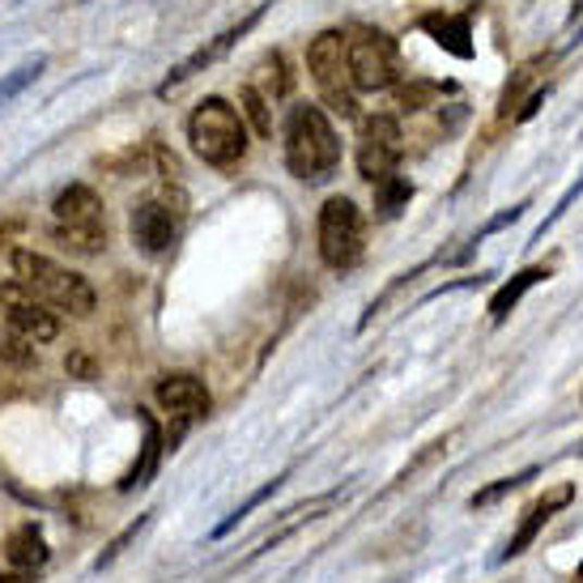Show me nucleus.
Wrapping results in <instances>:
<instances>
[{
	"label": "nucleus",
	"mask_w": 583,
	"mask_h": 583,
	"mask_svg": "<svg viewBox=\"0 0 583 583\" xmlns=\"http://www.w3.org/2000/svg\"><path fill=\"white\" fill-rule=\"evenodd\" d=\"M286 166L294 179L320 184L340 166V137L324 107L298 102L286 115Z\"/></svg>",
	"instance_id": "1"
},
{
	"label": "nucleus",
	"mask_w": 583,
	"mask_h": 583,
	"mask_svg": "<svg viewBox=\"0 0 583 583\" xmlns=\"http://www.w3.org/2000/svg\"><path fill=\"white\" fill-rule=\"evenodd\" d=\"M188 141H193L196 158L226 171L235 162H244L247 153V124L239 115V107H231L226 98L209 95L196 102V111L188 115Z\"/></svg>",
	"instance_id": "2"
},
{
	"label": "nucleus",
	"mask_w": 583,
	"mask_h": 583,
	"mask_svg": "<svg viewBox=\"0 0 583 583\" xmlns=\"http://www.w3.org/2000/svg\"><path fill=\"white\" fill-rule=\"evenodd\" d=\"M13 273H17V282H22L26 290H35L48 307H60V311H69V315H90V311H95V302H98L95 286H90L82 273H73V269L48 260L44 251L17 247V251H13Z\"/></svg>",
	"instance_id": "3"
},
{
	"label": "nucleus",
	"mask_w": 583,
	"mask_h": 583,
	"mask_svg": "<svg viewBox=\"0 0 583 583\" xmlns=\"http://www.w3.org/2000/svg\"><path fill=\"white\" fill-rule=\"evenodd\" d=\"M51 213H55V244L77 251V256H98L107 247V213H102V200L95 188L86 184H69L60 188V196L51 200Z\"/></svg>",
	"instance_id": "4"
},
{
	"label": "nucleus",
	"mask_w": 583,
	"mask_h": 583,
	"mask_svg": "<svg viewBox=\"0 0 583 583\" xmlns=\"http://www.w3.org/2000/svg\"><path fill=\"white\" fill-rule=\"evenodd\" d=\"M362 251H367L362 209L349 196H328L320 209V260L333 273H349V269H358Z\"/></svg>",
	"instance_id": "5"
},
{
	"label": "nucleus",
	"mask_w": 583,
	"mask_h": 583,
	"mask_svg": "<svg viewBox=\"0 0 583 583\" xmlns=\"http://www.w3.org/2000/svg\"><path fill=\"white\" fill-rule=\"evenodd\" d=\"M307 69L320 98L328 102V111H337L340 120L358 115V98H353V82H349V60H345V35L340 30H320L307 48Z\"/></svg>",
	"instance_id": "6"
},
{
	"label": "nucleus",
	"mask_w": 583,
	"mask_h": 583,
	"mask_svg": "<svg viewBox=\"0 0 583 583\" xmlns=\"http://www.w3.org/2000/svg\"><path fill=\"white\" fill-rule=\"evenodd\" d=\"M345 60L353 90H388L400 82V51L384 30H353L345 35Z\"/></svg>",
	"instance_id": "7"
},
{
	"label": "nucleus",
	"mask_w": 583,
	"mask_h": 583,
	"mask_svg": "<svg viewBox=\"0 0 583 583\" xmlns=\"http://www.w3.org/2000/svg\"><path fill=\"white\" fill-rule=\"evenodd\" d=\"M0 311H4V324L30 345H48L60 337V315L22 282H0Z\"/></svg>",
	"instance_id": "8"
},
{
	"label": "nucleus",
	"mask_w": 583,
	"mask_h": 583,
	"mask_svg": "<svg viewBox=\"0 0 583 583\" xmlns=\"http://www.w3.org/2000/svg\"><path fill=\"white\" fill-rule=\"evenodd\" d=\"M400 153H405L400 124L392 115H367L362 120V146H358V175L367 184H384L388 175H396Z\"/></svg>",
	"instance_id": "9"
},
{
	"label": "nucleus",
	"mask_w": 583,
	"mask_h": 583,
	"mask_svg": "<svg viewBox=\"0 0 583 583\" xmlns=\"http://www.w3.org/2000/svg\"><path fill=\"white\" fill-rule=\"evenodd\" d=\"M264 9H269V4H256V9L247 13L244 22H239V26H231V30H222L218 39H209L204 48H196L193 55H188V60H179V64H175V69L166 73V82L158 86V98H166V95H171V90H179V86H184L188 77H196L200 69H209V64H218V60H222V55H226V51L235 48V44L244 39L247 30H251V26H256V22L264 17Z\"/></svg>",
	"instance_id": "10"
},
{
	"label": "nucleus",
	"mask_w": 583,
	"mask_h": 583,
	"mask_svg": "<svg viewBox=\"0 0 583 583\" xmlns=\"http://www.w3.org/2000/svg\"><path fill=\"white\" fill-rule=\"evenodd\" d=\"M153 396H158V405H162L166 413L179 418V426L200 422V418L209 413V405H213L209 388H204L196 375H188V371H179V375H162L158 388H153Z\"/></svg>",
	"instance_id": "11"
},
{
	"label": "nucleus",
	"mask_w": 583,
	"mask_h": 583,
	"mask_svg": "<svg viewBox=\"0 0 583 583\" xmlns=\"http://www.w3.org/2000/svg\"><path fill=\"white\" fill-rule=\"evenodd\" d=\"M175 235H179V218L171 213V204H162V200H146V204H137V209H133V244L141 247L146 256H162V251H171Z\"/></svg>",
	"instance_id": "12"
},
{
	"label": "nucleus",
	"mask_w": 583,
	"mask_h": 583,
	"mask_svg": "<svg viewBox=\"0 0 583 583\" xmlns=\"http://www.w3.org/2000/svg\"><path fill=\"white\" fill-rule=\"evenodd\" d=\"M571 498H575V486H558L549 498H541V503H533L529 511H524V520H520V529H516V536L507 541V549H503V562L507 558H520L529 545H533L536 536H541V529L562 511V507H571Z\"/></svg>",
	"instance_id": "13"
},
{
	"label": "nucleus",
	"mask_w": 583,
	"mask_h": 583,
	"mask_svg": "<svg viewBox=\"0 0 583 583\" xmlns=\"http://www.w3.org/2000/svg\"><path fill=\"white\" fill-rule=\"evenodd\" d=\"M418 26L443 51H451L456 60H473V22H469V13H426Z\"/></svg>",
	"instance_id": "14"
},
{
	"label": "nucleus",
	"mask_w": 583,
	"mask_h": 583,
	"mask_svg": "<svg viewBox=\"0 0 583 583\" xmlns=\"http://www.w3.org/2000/svg\"><path fill=\"white\" fill-rule=\"evenodd\" d=\"M545 277H549V269H545V264H533V269L516 273L511 282H503V286L494 290V298H489V320H494V324H503V320H507V315L520 307V298L533 290V286H541Z\"/></svg>",
	"instance_id": "15"
},
{
	"label": "nucleus",
	"mask_w": 583,
	"mask_h": 583,
	"mask_svg": "<svg viewBox=\"0 0 583 583\" xmlns=\"http://www.w3.org/2000/svg\"><path fill=\"white\" fill-rule=\"evenodd\" d=\"M141 413V409H137ZM141 426H146V443H141V456H137V464L128 469V477L120 482V489H141L153 482V473H158V464H162V431H158V422L141 413Z\"/></svg>",
	"instance_id": "16"
},
{
	"label": "nucleus",
	"mask_w": 583,
	"mask_h": 583,
	"mask_svg": "<svg viewBox=\"0 0 583 583\" xmlns=\"http://www.w3.org/2000/svg\"><path fill=\"white\" fill-rule=\"evenodd\" d=\"M4 554H9V562L17 567V571H39L44 562H48V541H44V533L35 529V524H26V529H17V533L9 536V545H4Z\"/></svg>",
	"instance_id": "17"
},
{
	"label": "nucleus",
	"mask_w": 583,
	"mask_h": 583,
	"mask_svg": "<svg viewBox=\"0 0 583 583\" xmlns=\"http://www.w3.org/2000/svg\"><path fill=\"white\" fill-rule=\"evenodd\" d=\"M409 200H413V184L400 179V175H388L384 184H375V209H380V218H396Z\"/></svg>",
	"instance_id": "18"
},
{
	"label": "nucleus",
	"mask_w": 583,
	"mask_h": 583,
	"mask_svg": "<svg viewBox=\"0 0 583 583\" xmlns=\"http://www.w3.org/2000/svg\"><path fill=\"white\" fill-rule=\"evenodd\" d=\"M44 69H48V60H44V55H35V60L17 64L13 73H4V77H0V107H4V102H13V98L22 95V90H26V86L44 73Z\"/></svg>",
	"instance_id": "19"
},
{
	"label": "nucleus",
	"mask_w": 583,
	"mask_h": 583,
	"mask_svg": "<svg viewBox=\"0 0 583 583\" xmlns=\"http://www.w3.org/2000/svg\"><path fill=\"white\" fill-rule=\"evenodd\" d=\"M533 477H536V469H524V473H516V477H498L494 486L477 489V494L469 498V507H473V511H486V507H494L498 498H507V494H516L520 486H529Z\"/></svg>",
	"instance_id": "20"
},
{
	"label": "nucleus",
	"mask_w": 583,
	"mask_h": 583,
	"mask_svg": "<svg viewBox=\"0 0 583 583\" xmlns=\"http://www.w3.org/2000/svg\"><path fill=\"white\" fill-rule=\"evenodd\" d=\"M239 102H244V111H239V115H247V120H251V128H256L260 137H273V115H269V98L260 95L256 86H244V90H239Z\"/></svg>",
	"instance_id": "21"
},
{
	"label": "nucleus",
	"mask_w": 583,
	"mask_h": 583,
	"mask_svg": "<svg viewBox=\"0 0 583 583\" xmlns=\"http://www.w3.org/2000/svg\"><path fill=\"white\" fill-rule=\"evenodd\" d=\"M282 482H286V477H273V482H264V486H260V489H256V494H251V498H247L244 507H235V511H231V516H226V520H222V524L213 529V536L235 533V529H239V524H244V520H247V511H256V507H260L264 498H273V494L282 489Z\"/></svg>",
	"instance_id": "22"
},
{
	"label": "nucleus",
	"mask_w": 583,
	"mask_h": 583,
	"mask_svg": "<svg viewBox=\"0 0 583 583\" xmlns=\"http://www.w3.org/2000/svg\"><path fill=\"white\" fill-rule=\"evenodd\" d=\"M451 86H438V82H409V86H400V111H422V107H431L438 95H447Z\"/></svg>",
	"instance_id": "23"
},
{
	"label": "nucleus",
	"mask_w": 583,
	"mask_h": 583,
	"mask_svg": "<svg viewBox=\"0 0 583 583\" xmlns=\"http://www.w3.org/2000/svg\"><path fill=\"white\" fill-rule=\"evenodd\" d=\"M0 362H9V367H30V362H35V345L26 337H17L13 328H0Z\"/></svg>",
	"instance_id": "24"
},
{
	"label": "nucleus",
	"mask_w": 583,
	"mask_h": 583,
	"mask_svg": "<svg viewBox=\"0 0 583 583\" xmlns=\"http://www.w3.org/2000/svg\"><path fill=\"white\" fill-rule=\"evenodd\" d=\"M149 516H153V511H146V516H137V524H128V529H124V533L115 536V541H111V545H107V549H102V554H98L95 571H102V567H111V562H115V558H120V554H124V549H128V545H133V541H137V536L146 533V529H149Z\"/></svg>",
	"instance_id": "25"
},
{
	"label": "nucleus",
	"mask_w": 583,
	"mask_h": 583,
	"mask_svg": "<svg viewBox=\"0 0 583 583\" xmlns=\"http://www.w3.org/2000/svg\"><path fill=\"white\" fill-rule=\"evenodd\" d=\"M533 77H536V64H524L520 73H516V82H507V90H503V102H498V115L507 120L516 107H520V98H524V90L533 86Z\"/></svg>",
	"instance_id": "26"
},
{
	"label": "nucleus",
	"mask_w": 583,
	"mask_h": 583,
	"mask_svg": "<svg viewBox=\"0 0 583 583\" xmlns=\"http://www.w3.org/2000/svg\"><path fill=\"white\" fill-rule=\"evenodd\" d=\"M524 209H529V204H511V209H503L498 218H489V222H486V231H482V235H477L473 244H482L486 235H494V231H503V226H511V222H520V218H524Z\"/></svg>",
	"instance_id": "27"
},
{
	"label": "nucleus",
	"mask_w": 583,
	"mask_h": 583,
	"mask_svg": "<svg viewBox=\"0 0 583 583\" xmlns=\"http://www.w3.org/2000/svg\"><path fill=\"white\" fill-rule=\"evenodd\" d=\"M580 193H583V175H580V179H575V184H571V188H567V196L558 200V209H554V213H549V218L541 222V231H536V239H545V231H549V226H554V222H558V218H562L567 209H571V200H575V196H580Z\"/></svg>",
	"instance_id": "28"
},
{
	"label": "nucleus",
	"mask_w": 583,
	"mask_h": 583,
	"mask_svg": "<svg viewBox=\"0 0 583 583\" xmlns=\"http://www.w3.org/2000/svg\"><path fill=\"white\" fill-rule=\"evenodd\" d=\"M0 583H35V580H30L26 571H4V575H0Z\"/></svg>",
	"instance_id": "29"
},
{
	"label": "nucleus",
	"mask_w": 583,
	"mask_h": 583,
	"mask_svg": "<svg viewBox=\"0 0 583 583\" xmlns=\"http://www.w3.org/2000/svg\"><path fill=\"white\" fill-rule=\"evenodd\" d=\"M575 583H583V562H580V571H575Z\"/></svg>",
	"instance_id": "30"
}]
</instances>
